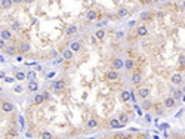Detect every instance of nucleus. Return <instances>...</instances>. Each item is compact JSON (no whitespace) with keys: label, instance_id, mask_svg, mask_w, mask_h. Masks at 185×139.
Wrapping results in <instances>:
<instances>
[{"label":"nucleus","instance_id":"nucleus-9","mask_svg":"<svg viewBox=\"0 0 185 139\" xmlns=\"http://www.w3.org/2000/svg\"><path fill=\"white\" fill-rule=\"evenodd\" d=\"M170 81H172V84H175V86H182V84H184L182 74L181 73H173L170 76Z\"/></svg>","mask_w":185,"mask_h":139},{"label":"nucleus","instance_id":"nucleus-39","mask_svg":"<svg viewBox=\"0 0 185 139\" xmlns=\"http://www.w3.org/2000/svg\"><path fill=\"white\" fill-rule=\"evenodd\" d=\"M5 81H6V83H14V81H15V77H11V76H6V77H5Z\"/></svg>","mask_w":185,"mask_h":139},{"label":"nucleus","instance_id":"nucleus-10","mask_svg":"<svg viewBox=\"0 0 185 139\" xmlns=\"http://www.w3.org/2000/svg\"><path fill=\"white\" fill-rule=\"evenodd\" d=\"M108 127L112 129V130H119V129H121V127H125V126L117 120V117H111V119L108 120Z\"/></svg>","mask_w":185,"mask_h":139},{"label":"nucleus","instance_id":"nucleus-6","mask_svg":"<svg viewBox=\"0 0 185 139\" xmlns=\"http://www.w3.org/2000/svg\"><path fill=\"white\" fill-rule=\"evenodd\" d=\"M16 49H18V53L25 55V53H28L30 50H31V45H30L27 40H22V41H19V43H18Z\"/></svg>","mask_w":185,"mask_h":139},{"label":"nucleus","instance_id":"nucleus-26","mask_svg":"<svg viewBox=\"0 0 185 139\" xmlns=\"http://www.w3.org/2000/svg\"><path fill=\"white\" fill-rule=\"evenodd\" d=\"M170 92H172V95H170V96H172V98L178 102V101L181 99V96H182V90H179L178 87H173Z\"/></svg>","mask_w":185,"mask_h":139},{"label":"nucleus","instance_id":"nucleus-19","mask_svg":"<svg viewBox=\"0 0 185 139\" xmlns=\"http://www.w3.org/2000/svg\"><path fill=\"white\" fill-rule=\"evenodd\" d=\"M98 126H99V123L95 117H90V119L86 121V129H96Z\"/></svg>","mask_w":185,"mask_h":139},{"label":"nucleus","instance_id":"nucleus-28","mask_svg":"<svg viewBox=\"0 0 185 139\" xmlns=\"http://www.w3.org/2000/svg\"><path fill=\"white\" fill-rule=\"evenodd\" d=\"M152 108H154V111H156L157 115H163L164 111H166V110H164V106H163V104H161V105H160V104H154Z\"/></svg>","mask_w":185,"mask_h":139},{"label":"nucleus","instance_id":"nucleus-37","mask_svg":"<svg viewBox=\"0 0 185 139\" xmlns=\"http://www.w3.org/2000/svg\"><path fill=\"white\" fill-rule=\"evenodd\" d=\"M15 93H22L24 92V86H21V84H19V86H15Z\"/></svg>","mask_w":185,"mask_h":139},{"label":"nucleus","instance_id":"nucleus-15","mask_svg":"<svg viewBox=\"0 0 185 139\" xmlns=\"http://www.w3.org/2000/svg\"><path fill=\"white\" fill-rule=\"evenodd\" d=\"M43 102H45V99H43V95H42V92H37V93H34L31 104H33V105H42Z\"/></svg>","mask_w":185,"mask_h":139},{"label":"nucleus","instance_id":"nucleus-38","mask_svg":"<svg viewBox=\"0 0 185 139\" xmlns=\"http://www.w3.org/2000/svg\"><path fill=\"white\" fill-rule=\"evenodd\" d=\"M6 46H7V43L3 40V39H0V50H5L6 49Z\"/></svg>","mask_w":185,"mask_h":139},{"label":"nucleus","instance_id":"nucleus-8","mask_svg":"<svg viewBox=\"0 0 185 139\" xmlns=\"http://www.w3.org/2000/svg\"><path fill=\"white\" fill-rule=\"evenodd\" d=\"M2 111H3L5 114H11V113H14V111H15V105H14V102H12V101H3V102H2Z\"/></svg>","mask_w":185,"mask_h":139},{"label":"nucleus","instance_id":"nucleus-14","mask_svg":"<svg viewBox=\"0 0 185 139\" xmlns=\"http://www.w3.org/2000/svg\"><path fill=\"white\" fill-rule=\"evenodd\" d=\"M3 52H5V55H7V56H15L16 53H18V49H16V46H15V45L9 43Z\"/></svg>","mask_w":185,"mask_h":139},{"label":"nucleus","instance_id":"nucleus-21","mask_svg":"<svg viewBox=\"0 0 185 139\" xmlns=\"http://www.w3.org/2000/svg\"><path fill=\"white\" fill-rule=\"evenodd\" d=\"M152 105H154V102L150 101V99H144V101L141 102V106H142L144 111H151V110H152Z\"/></svg>","mask_w":185,"mask_h":139},{"label":"nucleus","instance_id":"nucleus-46","mask_svg":"<svg viewBox=\"0 0 185 139\" xmlns=\"http://www.w3.org/2000/svg\"><path fill=\"white\" fill-rule=\"evenodd\" d=\"M89 139H99V138H98V136H90Z\"/></svg>","mask_w":185,"mask_h":139},{"label":"nucleus","instance_id":"nucleus-4","mask_svg":"<svg viewBox=\"0 0 185 139\" xmlns=\"http://www.w3.org/2000/svg\"><path fill=\"white\" fill-rule=\"evenodd\" d=\"M130 83L133 84V86L139 87L142 84V73L141 71H133L132 76H130Z\"/></svg>","mask_w":185,"mask_h":139},{"label":"nucleus","instance_id":"nucleus-49","mask_svg":"<svg viewBox=\"0 0 185 139\" xmlns=\"http://www.w3.org/2000/svg\"><path fill=\"white\" fill-rule=\"evenodd\" d=\"M0 9H2V5H0Z\"/></svg>","mask_w":185,"mask_h":139},{"label":"nucleus","instance_id":"nucleus-35","mask_svg":"<svg viewBox=\"0 0 185 139\" xmlns=\"http://www.w3.org/2000/svg\"><path fill=\"white\" fill-rule=\"evenodd\" d=\"M178 64L181 65V68H185V55H179V58H178Z\"/></svg>","mask_w":185,"mask_h":139},{"label":"nucleus","instance_id":"nucleus-31","mask_svg":"<svg viewBox=\"0 0 185 139\" xmlns=\"http://www.w3.org/2000/svg\"><path fill=\"white\" fill-rule=\"evenodd\" d=\"M14 77H15V80H18V81H24V80H27L24 71H16V73L14 74Z\"/></svg>","mask_w":185,"mask_h":139},{"label":"nucleus","instance_id":"nucleus-12","mask_svg":"<svg viewBox=\"0 0 185 139\" xmlns=\"http://www.w3.org/2000/svg\"><path fill=\"white\" fill-rule=\"evenodd\" d=\"M135 31H136V36H138V37H147V36H148V27L144 25V24L136 25Z\"/></svg>","mask_w":185,"mask_h":139},{"label":"nucleus","instance_id":"nucleus-29","mask_svg":"<svg viewBox=\"0 0 185 139\" xmlns=\"http://www.w3.org/2000/svg\"><path fill=\"white\" fill-rule=\"evenodd\" d=\"M154 18V14L150 12V10H145V12H141V19L142 21H151Z\"/></svg>","mask_w":185,"mask_h":139},{"label":"nucleus","instance_id":"nucleus-3","mask_svg":"<svg viewBox=\"0 0 185 139\" xmlns=\"http://www.w3.org/2000/svg\"><path fill=\"white\" fill-rule=\"evenodd\" d=\"M120 79V73L114 70H108L104 73V80L105 81H117Z\"/></svg>","mask_w":185,"mask_h":139},{"label":"nucleus","instance_id":"nucleus-2","mask_svg":"<svg viewBox=\"0 0 185 139\" xmlns=\"http://www.w3.org/2000/svg\"><path fill=\"white\" fill-rule=\"evenodd\" d=\"M67 89V81L65 79H58L52 83V90L55 93H61V92H64Z\"/></svg>","mask_w":185,"mask_h":139},{"label":"nucleus","instance_id":"nucleus-40","mask_svg":"<svg viewBox=\"0 0 185 139\" xmlns=\"http://www.w3.org/2000/svg\"><path fill=\"white\" fill-rule=\"evenodd\" d=\"M117 39H123V37H125V33H123V31H117Z\"/></svg>","mask_w":185,"mask_h":139},{"label":"nucleus","instance_id":"nucleus-43","mask_svg":"<svg viewBox=\"0 0 185 139\" xmlns=\"http://www.w3.org/2000/svg\"><path fill=\"white\" fill-rule=\"evenodd\" d=\"M42 70H43V68H42V65H36V67H34V71H36V73L42 71Z\"/></svg>","mask_w":185,"mask_h":139},{"label":"nucleus","instance_id":"nucleus-7","mask_svg":"<svg viewBox=\"0 0 185 139\" xmlns=\"http://www.w3.org/2000/svg\"><path fill=\"white\" fill-rule=\"evenodd\" d=\"M161 104H163V106H164V110H173L175 106L178 105V102L175 101V99L172 98V96H166V98L163 99V102H161Z\"/></svg>","mask_w":185,"mask_h":139},{"label":"nucleus","instance_id":"nucleus-23","mask_svg":"<svg viewBox=\"0 0 185 139\" xmlns=\"http://www.w3.org/2000/svg\"><path fill=\"white\" fill-rule=\"evenodd\" d=\"M127 15H129V9H127V7H125V6L117 7V16H119V18H125V16H127Z\"/></svg>","mask_w":185,"mask_h":139},{"label":"nucleus","instance_id":"nucleus-24","mask_svg":"<svg viewBox=\"0 0 185 139\" xmlns=\"http://www.w3.org/2000/svg\"><path fill=\"white\" fill-rule=\"evenodd\" d=\"M130 98H132V95H130V92L129 90H121V93H120V99H121V102H129L130 101Z\"/></svg>","mask_w":185,"mask_h":139},{"label":"nucleus","instance_id":"nucleus-47","mask_svg":"<svg viewBox=\"0 0 185 139\" xmlns=\"http://www.w3.org/2000/svg\"><path fill=\"white\" fill-rule=\"evenodd\" d=\"M182 6H184V9H185V2H184V3H182Z\"/></svg>","mask_w":185,"mask_h":139},{"label":"nucleus","instance_id":"nucleus-16","mask_svg":"<svg viewBox=\"0 0 185 139\" xmlns=\"http://www.w3.org/2000/svg\"><path fill=\"white\" fill-rule=\"evenodd\" d=\"M73 58H74V52L71 50L70 47H67V49L62 50V59L64 61H71Z\"/></svg>","mask_w":185,"mask_h":139},{"label":"nucleus","instance_id":"nucleus-25","mask_svg":"<svg viewBox=\"0 0 185 139\" xmlns=\"http://www.w3.org/2000/svg\"><path fill=\"white\" fill-rule=\"evenodd\" d=\"M94 36H95V39L96 40H102L105 36H107V30H104V28H99V30H96L95 33H94Z\"/></svg>","mask_w":185,"mask_h":139},{"label":"nucleus","instance_id":"nucleus-32","mask_svg":"<svg viewBox=\"0 0 185 139\" xmlns=\"http://www.w3.org/2000/svg\"><path fill=\"white\" fill-rule=\"evenodd\" d=\"M39 138L40 139H54V135L50 132H47V130H42L39 133Z\"/></svg>","mask_w":185,"mask_h":139},{"label":"nucleus","instance_id":"nucleus-27","mask_svg":"<svg viewBox=\"0 0 185 139\" xmlns=\"http://www.w3.org/2000/svg\"><path fill=\"white\" fill-rule=\"evenodd\" d=\"M25 77L28 81H37V73L33 70V71H27L25 73Z\"/></svg>","mask_w":185,"mask_h":139},{"label":"nucleus","instance_id":"nucleus-30","mask_svg":"<svg viewBox=\"0 0 185 139\" xmlns=\"http://www.w3.org/2000/svg\"><path fill=\"white\" fill-rule=\"evenodd\" d=\"M70 49L73 52H80L81 50V43H80V41H71V43H70Z\"/></svg>","mask_w":185,"mask_h":139},{"label":"nucleus","instance_id":"nucleus-5","mask_svg":"<svg viewBox=\"0 0 185 139\" xmlns=\"http://www.w3.org/2000/svg\"><path fill=\"white\" fill-rule=\"evenodd\" d=\"M98 18H99V14H98V9L96 7L89 9L87 12H86V15H85V19L87 21V22H94V21H96Z\"/></svg>","mask_w":185,"mask_h":139},{"label":"nucleus","instance_id":"nucleus-41","mask_svg":"<svg viewBox=\"0 0 185 139\" xmlns=\"http://www.w3.org/2000/svg\"><path fill=\"white\" fill-rule=\"evenodd\" d=\"M129 28H132V27H136V21H129Z\"/></svg>","mask_w":185,"mask_h":139},{"label":"nucleus","instance_id":"nucleus-22","mask_svg":"<svg viewBox=\"0 0 185 139\" xmlns=\"http://www.w3.org/2000/svg\"><path fill=\"white\" fill-rule=\"evenodd\" d=\"M117 120L123 124V126H126L127 123H129V115L126 114V113H119V115H117Z\"/></svg>","mask_w":185,"mask_h":139},{"label":"nucleus","instance_id":"nucleus-13","mask_svg":"<svg viewBox=\"0 0 185 139\" xmlns=\"http://www.w3.org/2000/svg\"><path fill=\"white\" fill-rule=\"evenodd\" d=\"M136 93H138V96H139V98L144 101V99H148V98H150L151 90H150V87H138Z\"/></svg>","mask_w":185,"mask_h":139},{"label":"nucleus","instance_id":"nucleus-48","mask_svg":"<svg viewBox=\"0 0 185 139\" xmlns=\"http://www.w3.org/2000/svg\"><path fill=\"white\" fill-rule=\"evenodd\" d=\"M173 139H179V138H173Z\"/></svg>","mask_w":185,"mask_h":139},{"label":"nucleus","instance_id":"nucleus-18","mask_svg":"<svg viewBox=\"0 0 185 139\" xmlns=\"http://www.w3.org/2000/svg\"><path fill=\"white\" fill-rule=\"evenodd\" d=\"M135 68H136V62L133 61V59H126L125 61V70H127V71H135Z\"/></svg>","mask_w":185,"mask_h":139},{"label":"nucleus","instance_id":"nucleus-17","mask_svg":"<svg viewBox=\"0 0 185 139\" xmlns=\"http://www.w3.org/2000/svg\"><path fill=\"white\" fill-rule=\"evenodd\" d=\"M79 31V27L76 24H70L67 28H65V36H74Z\"/></svg>","mask_w":185,"mask_h":139},{"label":"nucleus","instance_id":"nucleus-1","mask_svg":"<svg viewBox=\"0 0 185 139\" xmlns=\"http://www.w3.org/2000/svg\"><path fill=\"white\" fill-rule=\"evenodd\" d=\"M110 67H111V70L120 73L123 68H125V59H121V58H119V56L112 58V59L110 61Z\"/></svg>","mask_w":185,"mask_h":139},{"label":"nucleus","instance_id":"nucleus-33","mask_svg":"<svg viewBox=\"0 0 185 139\" xmlns=\"http://www.w3.org/2000/svg\"><path fill=\"white\" fill-rule=\"evenodd\" d=\"M0 5H2V9H11L14 6V2H11V0H2Z\"/></svg>","mask_w":185,"mask_h":139},{"label":"nucleus","instance_id":"nucleus-44","mask_svg":"<svg viewBox=\"0 0 185 139\" xmlns=\"http://www.w3.org/2000/svg\"><path fill=\"white\" fill-rule=\"evenodd\" d=\"M5 77H6V73H5V71H0V79L5 80Z\"/></svg>","mask_w":185,"mask_h":139},{"label":"nucleus","instance_id":"nucleus-42","mask_svg":"<svg viewBox=\"0 0 185 139\" xmlns=\"http://www.w3.org/2000/svg\"><path fill=\"white\" fill-rule=\"evenodd\" d=\"M96 41H98V40L95 39V36H92V37H90V43H92V45H96Z\"/></svg>","mask_w":185,"mask_h":139},{"label":"nucleus","instance_id":"nucleus-20","mask_svg":"<svg viewBox=\"0 0 185 139\" xmlns=\"http://www.w3.org/2000/svg\"><path fill=\"white\" fill-rule=\"evenodd\" d=\"M27 90H28L30 93H37V90H39V83H37V81H28Z\"/></svg>","mask_w":185,"mask_h":139},{"label":"nucleus","instance_id":"nucleus-36","mask_svg":"<svg viewBox=\"0 0 185 139\" xmlns=\"http://www.w3.org/2000/svg\"><path fill=\"white\" fill-rule=\"evenodd\" d=\"M42 95H43V99H45V102L50 99V93L47 92V89H46V90H43V92H42Z\"/></svg>","mask_w":185,"mask_h":139},{"label":"nucleus","instance_id":"nucleus-11","mask_svg":"<svg viewBox=\"0 0 185 139\" xmlns=\"http://www.w3.org/2000/svg\"><path fill=\"white\" fill-rule=\"evenodd\" d=\"M0 39H3L5 41H11L14 39L12 31L9 28H2V30H0Z\"/></svg>","mask_w":185,"mask_h":139},{"label":"nucleus","instance_id":"nucleus-34","mask_svg":"<svg viewBox=\"0 0 185 139\" xmlns=\"http://www.w3.org/2000/svg\"><path fill=\"white\" fill-rule=\"evenodd\" d=\"M11 31H15V33H19V31H21V22H18V21H15V22L11 25Z\"/></svg>","mask_w":185,"mask_h":139},{"label":"nucleus","instance_id":"nucleus-45","mask_svg":"<svg viewBox=\"0 0 185 139\" xmlns=\"http://www.w3.org/2000/svg\"><path fill=\"white\" fill-rule=\"evenodd\" d=\"M160 127H161V129H167V127H169V124H167V123H164V124H161Z\"/></svg>","mask_w":185,"mask_h":139}]
</instances>
